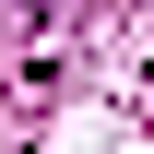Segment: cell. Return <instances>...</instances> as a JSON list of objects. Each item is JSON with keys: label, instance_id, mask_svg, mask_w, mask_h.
<instances>
[{"label": "cell", "instance_id": "6da1fadb", "mask_svg": "<svg viewBox=\"0 0 154 154\" xmlns=\"http://www.w3.org/2000/svg\"><path fill=\"white\" fill-rule=\"evenodd\" d=\"M12 12H24V24H59V0H12Z\"/></svg>", "mask_w": 154, "mask_h": 154}]
</instances>
